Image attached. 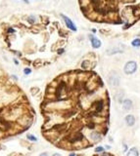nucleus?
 <instances>
[{
    "mask_svg": "<svg viewBox=\"0 0 140 156\" xmlns=\"http://www.w3.org/2000/svg\"><path fill=\"white\" fill-rule=\"evenodd\" d=\"M95 74H73L60 78L54 91H46L42 104L45 119L42 131L46 139L59 146L79 147L91 145L102 139L97 130L104 125L106 93Z\"/></svg>",
    "mask_w": 140,
    "mask_h": 156,
    "instance_id": "nucleus-1",
    "label": "nucleus"
},
{
    "mask_svg": "<svg viewBox=\"0 0 140 156\" xmlns=\"http://www.w3.org/2000/svg\"><path fill=\"white\" fill-rule=\"evenodd\" d=\"M103 150H104V148H103L102 146H98V147L95 149V151H96V152H100V151H103Z\"/></svg>",
    "mask_w": 140,
    "mask_h": 156,
    "instance_id": "nucleus-11",
    "label": "nucleus"
},
{
    "mask_svg": "<svg viewBox=\"0 0 140 156\" xmlns=\"http://www.w3.org/2000/svg\"><path fill=\"white\" fill-rule=\"evenodd\" d=\"M25 1H27V0H25Z\"/></svg>",
    "mask_w": 140,
    "mask_h": 156,
    "instance_id": "nucleus-13",
    "label": "nucleus"
},
{
    "mask_svg": "<svg viewBox=\"0 0 140 156\" xmlns=\"http://www.w3.org/2000/svg\"><path fill=\"white\" fill-rule=\"evenodd\" d=\"M62 18L64 19V21H65V22H66V24H67V26L70 28V30H72V31H76V27H75V25H74V23L70 21V19L68 18V17H66L65 15H62Z\"/></svg>",
    "mask_w": 140,
    "mask_h": 156,
    "instance_id": "nucleus-3",
    "label": "nucleus"
},
{
    "mask_svg": "<svg viewBox=\"0 0 140 156\" xmlns=\"http://www.w3.org/2000/svg\"><path fill=\"white\" fill-rule=\"evenodd\" d=\"M127 155L128 156H138V151H137V148L133 147L131 148L128 152H127Z\"/></svg>",
    "mask_w": 140,
    "mask_h": 156,
    "instance_id": "nucleus-7",
    "label": "nucleus"
},
{
    "mask_svg": "<svg viewBox=\"0 0 140 156\" xmlns=\"http://www.w3.org/2000/svg\"><path fill=\"white\" fill-rule=\"evenodd\" d=\"M123 106H124L125 110H129L132 108V101L130 100H125L123 102Z\"/></svg>",
    "mask_w": 140,
    "mask_h": 156,
    "instance_id": "nucleus-6",
    "label": "nucleus"
},
{
    "mask_svg": "<svg viewBox=\"0 0 140 156\" xmlns=\"http://www.w3.org/2000/svg\"><path fill=\"white\" fill-rule=\"evenodd\" d=\"M126 122L128 126H133L135 123V118L133 115H126Z\"/></svg>",
    "mask_w": 140,
    "mask_h": 156,
    "instance_id": "nucleus-5",
    "label": "nucleus"
},
{
    "mask_svg": "<svg viewBox=\"0 0 140 156\" xmlns=\"http://www.w3.org/2000/svg\"><path fill=\"white\" fill-rule=\"evenodd\" d=\"M131 44L133 47H140V39H134Z\"/></svg>",
    "mask_w": 140,
    "mask_h": 156,
    "instance_id": "nucleus-8",
    "label": "nucleus"
},
{
    "mask_svg": "<svg viewBox=\"0 0 140 156\" xmlns=\"http://www.w3.org/2000/svg\"><path fill=\"white\" fill-rule=\"evenodd\" d=\"M28 140H31V141H33V142L36 141V138L33 137V136H31V135H28Z\"/></svg>",
    "mask_w": 140,
    "mask_h": 156,
    "instance_id": "nucleus-10",
    "label": "nucleus"
},
{
    "mask_svg": "<svg viewBox=\"0 0 140 156\" xmlns=\"http://www.w3.org/2000/svg\"><path fill=\"white\" fill-rule=\"evenodd\" d=\"M90 41H91V44H92L93 48H99L101 46V41L96 37L90 36Z\"/></svg>",
    "mask_w": 140,
    "mask_h": 156,
    "instance_id": "nucleus-4",
    "label": "nucleus"
},
{
    "mask_svg": "<svg viewBox=\"0 0 140 156\" xmlns=\"http://www.w3.org/2000/svg\"><path fill=\"white\" fill-rule=\"evenodd\" d=\"M112 79H113V78L111 77V79H110V84H111V85H113V86H118V85H119V81H117L116 83H113V82H112ZM115 80H119V78H118V77H115L114 81H115Z\"/></svg>",
    "mask_w": 140,
    "mask_h": 156,
    "instance_id": "nucleus-9",
    "label": "nucleus"
},
{
    "mask_svg": "<svg viewBox=\"0 0 140 156\" xmlns=\"http://www.w3.org/2000/svg\"><path fill=\"white\" fill-rule=\"evenodd\" d=\"M30 72H31V70H30L29 68H26V69H25V73H26V74H29Z\"/></svg>",
    "mask_w": 140,
    "mask_h": 156,
    "instance_id": "nucleus-12",
    "label": "nucleus"
},
{
    "mask_svg": "<svg viewBox=\"0 0 140 156\" xmlns=\"http://www.w3.org/2000/svg\"><path fill=\"white\" fill-rule=\"evenodd\" d=\"M136 69H137V64L134 61L127 62L124 68L126 74H133L136 71Z\"/></svg>",
    "mask_w": 140,
    "mask_h": 156,
    "instance_id": "nucleus-2",
    "label": "nucleus"
}]
</instances>
